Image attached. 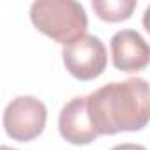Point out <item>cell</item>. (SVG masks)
<instances>
[{"label":"cell","mask_w":150,"mask_h":150,"mask_svg":"<svg viewBox=\"0 0 150 150\" xmlns=\"http://www.w3.org/2000/svg\"><path fill=\"white\" fill-rule=\"evenodd\" d=\"M87 110L97 136L141 131L148 124V83L143 78L111 81L87 96Z\"/></svg>","instance_id":"1"},{"label":"cell","mask_w":150,"mask_h":150,"mask_svg":"<svg viewBox=\"0 0 150 150\" xmlns=\"http://www.w3.org/2000/svg\"><path fill=\"white\" fill-rule=\"evenodd\" d=\"M30 21L41 34L64 46L83 37L88 27L85 7L74 0H35L30 6Z\"/></svg>","instance_id":"2"},{"label":"cell","mask_w":150,"mask_h":150,"mask_svg":"<svg viewBox=\"0 0 150 150\" xmlns=\"http://www.w3.org/2000/svg\"><path fill=\"white\" fill-rule=\"evenodd\" d=\"M48 110L34 96L14 97L4 110V129L9 138L20 143L35 139L46 127Z\"/></svg>","instance_id":"3"},{"label":"cell","mask_w":150,"mask_h":150,"mask_svg":"<svg viewBox=\"0 0 150 150\" xmlns=\"http://www.w3.org/2000/svg\"><path fill=\"white\" fill-rule=\"evenodd\" d=\"M62 60L67 72L80 81L99 78L108 65V51L97 35L85 34L62 50Z\"/></svg>","instance_id":"4"},{"label":"cell","mask_w":150,"mask_h":150,"mask_svg":"<svg viewBox=\"0 0 150 150\" xmlns=\"http://www.w3.org/2000/svg\"><path fill=\"white\" fill-rule=\"evenodd\" d=\"M110 48L113 65L122 72H138L148 65L150 48L143 35L132 28L118 30L111 37Z\"/></svg>","instance_id":"5"},{"label":"cell","mask_w":150,"mask_h":150,"mask_svg":"<svg viewBox=\"0 0 150 150\" xmlns=\"http://www.w3.org/2000/svg\"><path fill=\"white\" fill-rule=\"evenodd\" d=\"M58 131L60 136L71 145H88L97 138L88 117L87 97H74L60 110Z\"/></svg>","instance_id":"6"},{"label":"cell","mask_w":150,"mask_h":150,"mask_svg":"<svg viewBox=\"0 0 150 150\" xmlns=\"http://www.w3.org/2000/svg\"><path fill=\"white\" fill-rule=\"evenodd\" d=\"M138 2L136 0H94L92 9L96 11L97 18L108 23L125 21L132 16Z\"/></svg>","instance_id":"7"},{"label":"cell","mask_w":150,"mask_h":150,"mask_svg":"<svg viewBox=\"0 0 150 150\" xmlns=\"http://www.w3.org/2000/svg\"><path fill=\"white\" fill-rule=\"evenodd\" d=\"M111 150H146V146L139 143H120V145H115Z\"/></svg>","instance_id":"8"},{"label":"cell","mask_w":150,"mask_h":150,"mask_svg":"<svg viewBox=\"0 0 150 150\" xmlns=\"http://www.w3.org/2000/svg\"><path fill=\"white\" fill-rule=\"evenodd\" d=\"M0 150H16L13 146H7V145H0Z\"/></svg>","instance_id":"9"}]
</instances>
